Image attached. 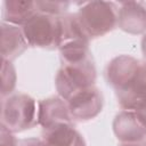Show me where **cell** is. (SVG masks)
<instances>
[{
	"mask_svg": "<svg viewBox=\"0 0 146 146\" xmlns=\"http://www.w3.org/2000/svg\"><path fill=\"white\" fill-rule=\"evenodd\" d=\"M105 79L123 110L146 116V62L128 55L116 56L107 64Z\"/></svg>",
	"mask_w": 146,
	"mask_h": 146,
	"instance_id": "obj_1",
	"label": "cell"
},
{
	"mask_svg": "<svg viewBox=\"0 0 146 146\" xmlns=\"http://www.w3.org/2000/svg\"><path fill=\"white\" fill-rule=\"evenodd\" d=\"M58 49L62 64H75L91 58L89 38L83 32L75 14H65L60 16Z\"/></svg>",
	"mask_w": 146,
	"mask_h": 146,
	"instance_id": "obj_2",
	"label": "cell"
},
{
	"mask_svg": "<svg viewBox=\"0 0 146 146\" xmlns=\"http://www.w3.org/2000/svg\"><path fill=\"white\" fill-rule=\"evenodd\" d=\"M75 15L89 39L99 38L111 32L117 24V3L108 1L82 2Z\"/></svg>",
	"mask_w": 146,
	"mask_h": 146,
	"instance_id": "obj_3",
	"label": "cell"
},
{
	"mask_svg": "<svg viewBox=\"0 0 146 146\" xmlns=\"http://www.w3.org/2000/svg\"><path fill=\"white\" fill-rule=\"evenodd\" d=\"M35 100L26 94H15L1 102V124L11 132L34 127L38 121Z\"/></svg>",
	"mask_w": 146,
	"mask_h": 146,
	"instance_id": "obj_4",
	"label": "cell"
},
{
	"mask_svg": "<svg viewBox=\"0 0 146 146\" xmlns=\"http://www.w3.org/2000/svg\"><path fill=\"white\" fill-rule=\"evenodd\" d=\"M95 81L96 68L92 58H89L75 64H62L55 84L59 97L66 102L74 94L95 86Z\"/></svg>",
	"mask_w": 146,
	"mask_h": 146,
	"instance_id": "obj_5",
	"label": "cell"
},
{
	"mask_svg": "<svg viewBox=\"0 0 146 146\" xmlns=\"http://www.w3.org/2000/svg\"><path fill=\"white\" fill-rule=\"evenodd\" d=\"M29 46L44 49L58 48L60 38V16L36 13L22 26Z\"/></svg>",
	"mask_w": 146,
	"mask_h": 146,
	"instance_id": "obj_6",
	"label": "cell"
},
{
	"mask_svg": "<svg viewBox=\"0 0 146 146\" xmlns=\"http://www.w3.org/2000/svg\"><path fill=\"white\" fill-rule=\"evenodd\" d=\"M66 103L72 119L76 121H88L102 112L104 99L102 92L92 86L74 94Z\"/></svg>",
	"mask_w": 146,
	"mask_h": 146,
	"instance_id": "obj_7",
	"label": "cell"
},
{
	"mask_svg": "<svg viewBox=\"0 0 146 146\" xmlns=\"http://www.w3.org/2000/svg\"><path fill=\"white\" fill-rule=\"evenodd\" d=\"M113 131L122 143H139L146 137V116L123 110L113 121Z\"/></svg>",
	"mask_w": 146,
	"mask_h": 146,
	"instance_id": "obj_8",
	"label": "cell"
},
{
	"mask_svg": "<svg viewBox=\"0 0 146 146\" xmlns=\"http://www.w3.org/2000/svg\"><path fill=\"white\" fill-rule=\"evenodd\" d=\"M116 25L122 31L130 34H141L146 32V2H119Z\"/></svg>",
	"mask_w": 146,
	"mask_h": 146,
	"instance_id": "obj_9",
	"label": "cell"
},
{
	"mask_svg": "<svg viewBox=\"0 0 146 146\" xmlns=\"http://www.w3.org/2000/svg\"><path fill=\"white\" fill-rule=\"evenodd\" d=\"M38 121L43 130L63 123H72L67 103L60 97H50L41 100L38 108Z\"/></svg>",
	"mask_w": 146,
	"mask_h": 146,
	"instance_id": "obj_10",
	"label": "cell"
},
{
	"mask_svg": "<svg viewBox=\"0 0 146 146\" xmlns=\"http://www.w3.org/2000/svg\"><path fill=\"white\" fill-rule=\"evenodd\" d=\"M26 39L23 30L16 25L2 22L1 23V57L11 62L18 57L27 48Z\"/></svg>",
	"mask_w": 146,
	"mask_h": 146,
	"instance_id": "obj_11",
	"label": "cell"
},
{
	"mask_svg": "<svg viewBox=\"0 0 146 146\" xmlns=\"http://www.w3.org/2000/svg\"><path fill=\"white\" fill-rule=\"evenodd\" d=\"M42 140L47 146H86L84 138L72 123H63L43 130Z\"/></svg>",
	"mask_w": 146,
	"mask_h": 146,
	"instance_id": "obj_12",
	"label": "cell"
},
{
	"mask_svg": "<svg viewBox=\"0 0 146 146\" xmlns=\"http://www.w3.org/2000/svg\"><path fill=\"white\" fill-rule=\"evenodd\" d=\"M38 13L35 1H22V0H6L3 2L2 22L13 25L26 24Z\"/></svg>",
	"mask_w": 146,
	"mask_h": 146,
	"instance_id": "obj_13",
	"label": "cell"
},
{
	"mask_svg": "<svg viewBox=\"0 0 146 146\" xmlns=\"http://www.w3.org/2000/svg\"><path fill=\"white\" fill-rule=\"evenodd\" d=\"M1 98H6V96H9V94L14 90L16 84V72L15 67L9 60L2 59L1 65Z\"/></svg>",
	"mask_w": 146,
	"mask_h": 146,
	"instance_id": "obj_14",
	"label": "cell"
},
{
	"mask_svg": "<svg viewBox=\"0 0 146 146\" xmlns=\"http://www.w3.org/2000/svg\"><path fill=\"white\" fill-rule=\"evenodd\" d=\"M38 13L52 15V16H63L68 8L67 1H35Z\"/></svg>",
	"mask_w": 146,
	"mask_h": 146,
	"instance_id": "obj_15",
	"label": "cell"
},
{
	"mask_svg": "<svg viewBox=\"0 0 146 146\" xmlns=\"http://www.w3.org/2000/svg\"><path fill=\"white\" fill-rule=\"evenodd\" d=\"M0 146H18V141L14 137L13 132L3 124L0 125Z\"/></svg>",
	"mask_w": 146,
	"mask_h": 146,
	"instance_id": "obj_16",
	"label": "cell"
},
{
	"mask_svg": "<svg viewBox=\"0 0 146 146\" xmlns=\"http://www.w3.org/2000/svg\"><path fill=\"white\" fill-rule=\"evenodd\" d=\"M18 146H47L46 143L42 139H36V138H29V139H23L18 143Z\"/></svg>",
	"mask_w": 146,
	"mask_h": 146,
	"instance_id": "obj_17",
	"label": "cell"
},
{
	"mask_svg": "<svg viewBox=\"0 0 146 146\" xmlns=\"http://www.w3.org/2000/svg\"><path fill=\"white\" fill-rule=\"evenodd\" d=\"M141 51H143V56L146 59V34H144L143 39H141Z\"/></svg>",
	"mask_w": 146,
	"mask_h": 146,
	"instance_id": "obj_18",
	"label": "cell"
},
{
	"mask_svg": "<svg viewBox=\"0 0 146 146\" xmlns=\"http://www.w3.org/2000/svg\"><path fill=\"white\" fill-rule=\"evenodd\" d=\"M120 146H144V145H141L139 143H123Z\"/></svg>",
	"mask_w": 146,
	"mask_h": 146,
	"instance_id": "obj_19",
	"label": "cell"
}]
</instances>
